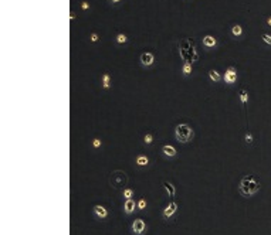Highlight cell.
Segmentation results:
<instances>
[{
	"instance_id": "6da1fadb",
	"label": "cell",
	"mask_w": 271,
	"mask_h": 235,
	"mask_svg": "<svg viewBox=\"0 0 271 235\" xmlns=\"http://www.w3.org/2000/svg\"><path fill=\"white\" fill-rule=\"evenodd\" d=\"M260 187H261L260 183L257 181V178L253 174H246V176H243L240 183H238V193L241 194L243 197H251L259 191Z\"/></svg>"
},
{
	"instance_id": "7a4b0ae2",
	"label": "cell",
	"mask_w": 271,
	"mask_h": 235,
	"mask_svg": "<svg viewBox=\"0 0 271 235\" xmlns=\"http://www.w3.org/2000/svg\"><path fill=\"white\" fill-rule=\"evenodd\" d=\"M175 137L179 143H189L190 140H193L194 132L192 126H189L187 123H179L175 128Z\"/></svg>"
},
{
	"instance_id": "3957f363",
	"label": "cell",
	"mask_w": 271,
	"mask_h": 235,
	"mask_svg": "<svg viewBox=\"0 0 271 235\" xmlns=\"http://www.w3.org/2000/svg\"><path fill=\"white\" fill-rule=\"evenodd\" d=\"M128 184V176L125 171L122 170H115V171H112L111 176H109V186L114 187L115 190L121 188V187L127 186ZM125 188V187H123Z\"/></svg>"
},
{
	"instance_id": "277c9868",
	"label": "cell",
	"mask_w": 271,
	"mask_h": 235,
	"mask_svg": "<svg viewBox=\"0 0 271 235\" xmlns=\"http://www.w3.org/2000/svg\"><path fill=\"white\" fill-rule=\"evenodd\" d=\"M131 230H132V232H134L135 235H142V234H145V231H146V224H145L144 219L138 218V219H135V221L132 223Z\"/></svg>"
},
{
	"instance_id": "5b68a950",
	"label": "cell",
	"mask_w": 271,
	"mask_h": 235,
	"mask_svg": "<svg viewBox=\"0 0 271 235\" xmlns=\"http://www.w3.org/2000/svg\"><path fill=\"white\" fill-rule=\"evenodd\" d=\"M224 82L229 84V85H231V84H234L236 81H237V70L234 68V67H229L226 70V72H224Z\"/></svg>"
},
{
	"instance_id": "8992f818",
	"label": "cell",
	"mask_w": 271,
	"mask_h": 235,
	"mask_svg": "<svg viewBox=\"0 0 271 235\" xmlns=\"http://www.w3.org/2000/svg\"><path fill=\"white\" fill-rule=\"evenodd\" d=\"M176 211H177V204L175 201L172 202H169L168 206L163 208V211H162V215H163V218L169 219L170 217H173V215L176 214Z\"/></svg>"
},
{
	"instance_id": "52a82bcc",
	"label": "cell",
	"mask_w": 271,
	"mask_h": 235,
	"mask_svg": "<svg viewBox=\"0 0 271 235\" xmlns=\"http://www.w3.org/2000/svg\"><path fill=\"white\" fill-rule=\"evenodd\" d=\"M141 64L144 67H152L153 65V62H155V55H153V53H149V51H146V53H142L141 54Z\"/></svg>"
},
{
	"instance_id": "ba28073f",
	"label": "cell",
	"mask_w": 271,
	"mask_h": 235,
	"mask_svg": "<svg viewBox=\"0 0 271 235\" xmlns=\"http://www.w3.org/2000/svg\"><path fill=\"white\" fill-rule=\"evenodd\" d=\"M92 211H94V214L97 218L99 219H105L108 217V210L105 208L104 206H99V204H97V206H94V208H92Z\"/></svg>"
},
{
	"instance_id": "9c48e42d",
	"label": "cell",
	"mask_w": 271,
	"mask_h": 235,
	"mask_svg": "<svg viewBox=\"0 0 271 235\" xmlns=\"http://www.w3.org/2000/svg\"><path fill=\"white\" fill-rule=\"evenodd\" d=\"M135 208H138L135 200H132V198L125 200V202H123V213H125V214H127V215L132 214V213L135 211Z\"/></svg>"
},
{
	"instance_id": "30bf717a",
	"label": "cell",
	"mask_w": 271,
	"mask_h": 235,
	"mask_svg": "<svg viewBox=\"0 0 271 235\" xmlns=\"http://www.w3.org/2000/svg\"><path fill=\"white\" fill-rule=\"evenodd\" d=\"M160 150L163 153V156H166V157H175L177 154V150L173 147L172 144H163Z\"/></svg>"
},
{
	"instance_id": "8fae6325",
	"label": "cell",
	"mask_w": 271,
	"mask_h": 235,
	"mask_svg": "<svg viewBox=\"0 0 271 235\" xmlns=\"http://www.w3.org/2000/svg\"><path fill=\"white\" fill-rule=\"evenodd\" d=\"M216 44H217V40L213 36H205L203 37V46L206 48H213V47H216Z\"/></svg>"
},
{
	"instance_id": "7c38bea8",
	"label": "cell",
	"mask_w": 271,
	"mask_h": 235,
	"mask_svg": "<svg viewBox=\"0 0 271 235\" xmlns=\"http://www.w3.org/2000/svg\"><path fill=\"white\" fill-rule=\"evenodd\" d=\"M101 87L104 89H109L111 88V75L108 72H104L102 77H101Z\"/></svg>"
},
{
	"instance_id": "4fadbf2b",
	"label": "cell",
	"mask_w": 271,
	"mask_h": 235,
	"mask_svg": "<svg viewBox=\"0 0 271 235\" xmlns=\"http://www.w3.org/2000/svg\"><path fill=\"white\" fill-rule=\"evenodd\" d=\"M162 184H163V188L166 190V193L169 194V197H175V194H176V188H175V186H173L172 183L165 180Z\"/></svg>"
},
{
	"instance_id": "5bb4252c",
	"label": "cell",
	"mask_w": 271,
	"mask_h": 235,
	"mask_svg": "<svg viewBox=\"0 0 271 235\" xmlns=\"http://www.w3.org/2000/svg\"><path fill=\"white\" fill-rule=\"evenodd\" d=\"M238 98H240V102H241L243 108L246 109L247 102H248V92H247L246 89H240V91H238Z\"/></svg>"
},
{
	"instance_id": "9a60e30c",
	"label": "cell",
	"mask_w": 271,
	"mask_h": 235,
	"mask_svg": "<svg viewBox=\"0 0 271 235\" xmlns=\"http://www.w3.org/2000/svg\"><path fill=\"white\" fill-rule=\"evenodd\" d=\"M135 163L139 166V167H145V166L149 164V159L146 156H144V154H139V156H136Z\"/></svg>"
},
{
	"instance_id": "2e32d148",
	"label": "cell",
	"mask_w": 271,
	"mask_h": 235,
	"mask_svg": "<svg viewBox=\"0 0 271 235\" xmlns=\"http://www.w3.org/2000/svg\"><path fill=\"white\" fill-rule=\"evenodd\" d=\"M192 71H193V68H192V64H190L189 61H186L185 64L182 65V74L185 75V77L192 74Z\"/></svg>"
},
{
	"instance_id": "e0dca14e",
	"label": "cell",
	"mask_w": 271,
	"mask_h": 235,
	"mask_svg": "<svg viewBox=\"0 0 271 235\" xmlns=\"http://www.w3.org/2000/svg\"><path fill=\"white\" fill-rule=\"evenodd\" d=\"M209 78L212 79V81H214V82H219V81H222V75H220V72L216 70H210L209 71Z\"/></svg>"
},
{
	"instance_id": "ac0fdd59",
	"label": "cell",
	"mask_w": 271,
	"mask_h": 235,
	"mask_svg": "<svg viewBox=\"0 0 271 235\" xmlns=\"http://www.w3.org/2000/svg\"><path fill=\"white\" fill-rule=\"evenodd\" d=\"M231 34H233L234 37H240L243 34V27L240 24H236L231 27Z\"/></svg>"
},
{
	"instance_id": "d6986e66",
	"label": "cell",
	"mask_w": 271,
	"mask_h": 235,
	"mask_svg": "<svg viewBox=\"0 0 271 235\" xmlns=\"http://www.w3.org/2000/svg\"><path fill=\"white\" fill-rule=\"evenodd\" d=\"M115 41H116V44H125V43L128 41L127 34H123V33H119V34H116Z\"/></svg>"
},
{
	"instance_id": "ffe728a7",
	"label": "cell",
	"mask_w": 271,
	"mask_h": 235,
	"mask_svg": "<svg viewBox=\"0 0 271 235\" xmlns=\"http://www.w3.org/2000/svg\"><path fill=\"white\" fill-rule=\"evenodd\" d=\"M122 195L125 200H129V198L134 197V190L132 188H123L122 190Z\"/></svg>"
},
{
	"instance_id": "44dd1931",
	"label": "cell",
	"mask_w": 271,
	"mask_h": 235,
	"mask_svg": "<svg viewBox=\"0 0 271 235\" xmlns=\"http://www.w3.org/2000/svg\"><path fill=\"white\" fill-rule=\"evenodd\" d=\"M136 206H138V210H145L146 208V200L145 198H139L136 201Z\"/></svg>"
},
{
	"instance_id": "7402d4cb",
	"label": "cell",
	"mask_w": 271,
	"mask_h": 235,
	"mask_svg": "<svg viewBox=\"0 0 271 235\" xmlns=\"http://www.w3.org/2000/svg\"><path fill=\"white\" fill-rule=\"evenodd\" d=\"M144 142L146 144H151L153 142V135L152 133H146V135H145V137H144Z\"/></svg>"
},
{
	"instance_id": "603a6c76",
	"label": "cell",
	"mask_w": 271,
	"mask_h": 235,
	"mask_svg": "<svg viewBox=\"0 0 271 235\" xmlns=\"http://www.w3.org/2000/svg\"><path fill=\"white\" fill-rule=\"evenodd\" d=\"M102 146V140L101 139H98V137H95L94 140H92V147L94 149H98V147H101Z\"/></svg>"
},
{
	"instance_id": "cb8c5ba5",
	"label": "cell",
	"mask_w": 271,
	"mask_h": 235,
	"mask_svg": "<svg viewBox=\"0 0 271 235\" xmlns=\"http://www.w3.org/2000/svg\"><path fill=\"white\" fill-rule=\"evenodd\" d=\"M261 38H263V41L266 43V44H268V46H271V36L270 34H261Z\"/></svg>"
},
{
	"instance_id": "d4e9b609",
	"label": "cell",
	"mask_w": 271,
	"mask_h": 235,
	"mask_svg": "<svg viewBox=\"0 0 271 235\" xmlns=\"http://www.w3.org/2000/svg\"><path fill=\"white\" fill-rule=\"evenodd\" d=\"M90 40H91L92 43H97V41L99 40V36H98L97 33H91V34H90Z\"/></svg>"
},
{
	"instance_id": "484cf974",
	"label": "cell",
	"mask_w": 271,
	"mask_h": 235,
	"mask_svg": "<svg viewBox=\"0 0 271 235\" xmlns=\"http://www.w3.org/2000/svg\"><path fill=\"white\" fill-rule=\"evenodd\" d=\"M244 139H246V143H253V135H251L250 132H247L246 133V136H244Z\"/></svg>"
},
{
	"instance_id": "4316f807",
	"label": "cell",
	"mask_w": 271,
	"mask_h": 235,
	"mask_svg": "<svg viewBox=\"0 0 271 235\" xmlns=\"http://www.w3.org/2000/svg\"><path fill=\"white\" fill-rule=\"evenodd\" d=\"M81 9H82V10H88V9H90V4L87 3V2H82V3H81Z\"/></svg>"
},
{
	"instance_id": "83f0119b",
	"label": "cell",
	"mask_w": 271,
	"mask_h": 235,
	"mask_svg": "<svg viewBox=\"0 0 271 235\" xmlns=\"http://www.w3.org/2000/svg\"><path fill=\"white\" fill-rule=\"evenodd\" d=\"M75 19V14H74V12H71L70 13V20H74Z\"/></svg>"
},
{
	"instance_id": "f1b7e54d",
	"label": "cell",
	"mask_w": 271,
	"mask_h": 235,
	"mask_svg": "<svg viewBox=\"0 0 271 235\" xmlns=\"http://www.w3.org/2000/svg\"><path fill=\"white\" fill-rule=\"evenodd\" d=\"M267 24L271 27V17H268V19H267Z\"/></svg>"
},
{
	"instance_id": "f546056e",
	"label": "cell",
	"mask_w": 271,
	"mask_h": 235,
	"mask_svg": "<svg viewBox=\"0 0 271 235\" xmlns=\"http://www.w3.org/2000/svg\"><path fill=\"white\" fill-rule=\"evenodd\" d=\"M112 3H119V2H121V0H111Z\"/></svg>"
}]
</instances>
